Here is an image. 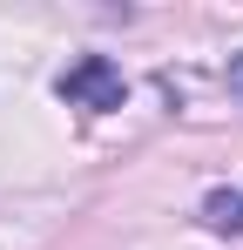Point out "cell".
<instances>
[{"instance_id":"cell-1","label":"cell","mask_w":243,"mask_h":250,"mask_svg":"<svg viewBox=\"0 0 243 250\" xmlns=\"http://www.w3.org/2000/svg\"><path fill=\"white\" fill-rule=\"evenodd\" d=\"M54 88H61V102H68V108H88V115H108V108L128 102V82H122V68L108 61V54H81Z\"/></svg>"},{"instance_id":"cell-3","label":"cell","mask_w":243,"mask_h":250,"mask_svg":"<svg viewBox=\"0 0 243 250\" xmlns=\"http://www.w3.org/2000/svg\"><path fill=\"white\" fill-rule=\"evenodd\" d=\"M230 95H243V54H230Z\"/></svg>"},{"instance_id":"cell-2","label":"cell","mask_w":243,"mask_h":250,"mask_svg":"<svg viewBox=\"0 0 243 250\" xmlns=\"http://www.w3.org/2000/svg\"><path fill=\"white\" fill-rule=\"evenodd\" d=\"M202 230L243 237V189H209V196H202Z\"/></svg>"}]
</instances>
